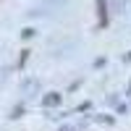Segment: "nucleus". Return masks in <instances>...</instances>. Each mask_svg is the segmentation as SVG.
<instances>
[{"label":"nucleus","mask_w":131,"mask_h":131,"mask_svg":"<svg viewBox=\"0 0 131 131\" xmlns=\"http://www.w3.org/2000/svg\"><path fill=\"white\" fill-rule=\"evenodd\" d=\"M60 102V94L58 92H50L47 97H42V105H45V107H52V105H58Z\"/></svg>","instance_id":"f257e3e1"},{"label":"nucleus","mask_w":131,"mask_h":131,"mask_svg":"<svg viewBox=\"0 0 131 131\" xmlns=\"http://www.w3.org/2000/svg\"><path fill=\"white\" fill-rule=\"evenodd\" d=\"M97 8H100V26L107 24V16H105V0H97Z\"/></svg>","instance_id":"f03ea898"},{"label":"nucleus","mask_w":131,"mask_h":131,"mask_svg":"<svg viewBox=\"0 0 131 131\" xmlns=\"http://www.w3.org/2000/svg\"><path fill=\"white\" fill-rule=\"evenodd\" d=\"M21 37H24V39H29V37H34V29H24V31H21Z\"/></svg>","instance_id":"7ed1b4c3"},{"label":"nucleus","mask_w":131,"mask_h":131,"mask_svg":"<svg viewBox=\"0 0 131 131\" xmlns=\"http://www.w3.org/2000/svg\"><path fill=\"white\" fill-rule=\"evenodd\" d=\"M126 58H128V60H131V52H128V55H126Z\"/></svg>","instance_id":"20e7f679"}]
</instances>
